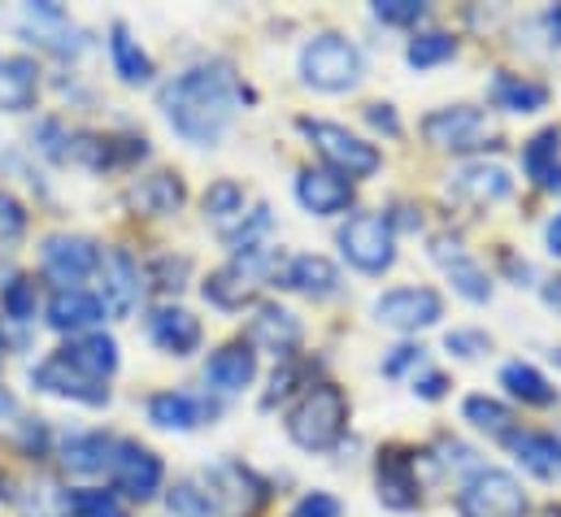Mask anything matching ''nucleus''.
I'll use <instances>...</instances> for the list:
<instances>
[{"label": "nucleus", "instance_id": "1", "mask_svg": "<svg viewBox=\"0 0 561 517\" xmlns=\"http://www.w3.org/2000/svg\"><path fill=\"white\" fill-rule=\"evenodd\" d=\"M240 88L222 66H196L161 88L165 123L179 130L187 143H218L227 123L236 118Z\"/></svg>", "mask_w": 561, "mask_h": 517}, {"label": "nucleus", "instance_id": "2", "mask_svg": "<svg viewBox=\"0 0 561 517\" xmlns=\"http://www.w3.org/2000/svg\"><path fill=\"white\" fill-rule=\"evenodd\" d=\"M344 422H348V400H344V391L331 388V383H318V388H309L291 404V413H287V435H291L300 448H309V452H327V448L340 444Z\"/></svg>", "mask_w": 561, "mask_h": 517}, {"label": "nucleus", "instance_id": "3", "mask_svg": "<svg viewBox=\"0 0 561 517\" xmlns=\"http://www.w3.org/2000/svg\"><path fill=\"white\" fill-rule=\"evenodd\" d=\"M300 74L318 92H348L362 83V53L340 35H318L300 53Z\"/></svg>", "mask_w": 561, "mask_h": 517}, {"label": "nucleus", "instance_id": "4", "mask_svg": "<svg viewBox=\"0 0 561 517\" xmlns=\"http://www.w3.org/2000/svg\"><path fill=\"white\" fill-rule=\"evenodd\" d=\"M300 130L313 139V148H318V152L331 161V170H335L340 179H370V174L383 165L379 148H375V143H366V139H357L348 127L300 118Z\"/></svg>", "mask_w": 561, "mask_h": 517}, {"label": "nucleus", "instance_id": "5", "mask_svg": "<svg viewBox=\"0 0 561 517\" xmlns=\"http://www.w3.org/2000/svg\"><path fill=\"white\" fill-rule=\"evenodd\" d=\"M275 274V257L266 249H249L244 257H236L231 265H222L218 274H209L205 283V300L218 305V309H240L249 305Z\"/></svg>", "mask_w": 561, "mask_h": 517}, {"label": "nucleus", "instance_id": "6", "mask_svg": "<svg viewBox=\"0 0 561 517\" xmlns=\"http://www.w3.org/2000/svg\"><path fill=\"white\" fill-rule=\"evenodd\" d=\"M457 514L461 517H523L527 514V496L518 487L514 474L505 470H479L461 496H457Z\"/></svg>", "mask_w": 561, "mask_h": 517}, {"label": "nucleus", "instance_id": "7", "mask_svg": "<svg viewBox=\"0 0 561 517\" xmlns=\"http://www.w3.org/2000/svg\"><path fill=\"white\" fill-rule=\"evenodd\" d=\"M340 249H344V257L353 261L357 269H366V274H383V269L397 261V235H392V222H388V218H379V214L348 218V227L340 231Z\"/></svg>", "mask_w": 561, "mask_h": 517}, {"label": "nucleus", "instance_id": "8", "mask_svg": "<svg viewBox=\"0 0 561 517\" xmlns=\"http://www.w3.org/2000/svg\"><path fill=\"white\" fill-rule=\"evenodd\" d=\"M375 318L392 331H422L444 318V300L431 287H397L375 300Z\"/></svg>", "mask_w": 561, "mask_h": 517}, {"label": "nucleus", "instance_id": "9", "mask_svg": "<svg viewBox=\"0 0 561 517\" xmlns=\"http://www.w3.org/2000/svg\"><path fill=\"white\" fill-rule=\"evenodd\" d=\"M422 135L435 143V148H453V152H474V148H488L492 143V130L488 118L470 105H453V110H439L422 123Z\"/></svg>", "mask_w": 561, "mask_h": 517}, {"label": "nucleus", "instance_id": "10", "mask_svg": "<svg viewBox=\"0 0 561 517\" xmlns=\"http://www.w3.org/2000/svg\"><path fill=\"white\" fill-rule=\"evenodd\" d=\"M110 470H114V487L131 501H152L161 492V461L144 448V444H114V457H110Z\"/></svg>", "mask_w": 561, "mask_h": 517}, {"label": "nucleus", "instance_id": "11", "mask_svg": "<svg viewBox=\"0 0 561 517\" xmlns=\"http://www.w3.org/2000/svg\"><path fill=\"white\" fill-rule=\"evenodd\" d=\"M31 383L48 395H61V400H79V404H105L110 388H101V379H88L83 370H75L66 357H48L44 366H35Z\"/></svg>", "mask_w": 561, "mask_h": 517}, {"label": "nucleus", "instance_id": "12", "mask_svg": "<svg viewBox=\"0 0 561 517\" xmlns=\"http://www.w3.org/2000/svg\"><path fill=\"white\" fill-rule=\"evenodd\" d=\"M96 265H101V249L83 235H53L44 244V269L57 283H83Z\"/></svg>", "mask_w": 561, "mask_h": 517}, {"label": "nucleus", "instance_id": "13", "mask_svg": "<svg viewBox=\"0 0 561 517\" xmlns=\"http://www.w3.org/2000/svg\"><path fill=\"white\" fill-rule=\"evenodd\" d=\"M148 335H152V344H157L161 353H170V357H187V353L201 348V322H196L187 309H179V305H161V309L148 318Z\"/></svg>", "mask_w": 561, "mask_h": 517}, {"label": "nucleus", "instance_id": "14", "mask_svg": "<svg viewBox=\"0 0 561 517\" xmlns=\"http://www.w3.org/2000/svg\"><path fill=\"white\" fill-rule=\"evenodd\" d=\"M296 200H300L309 214L327 218V214L348 209L353 187H348V179H340L335 170H300V179H296Z\"/></svg>", "mask_w": 561, "mask_h": 517}, {"label": "nucleus", "instance_id": "15", "mask_svg": "<svg viewBox=\"0 0 561 517\" xmlns=\"http://www.w3.org/2000/svg\"><path fill=\"white\" fill-rule=\"evenodd\" d=\"M431 257L444 265V274L453 278V287H457L466 300L483 305V300L492 296V283H488V274L479 269V261H470L466 253H461V244H457V240H448V235L431 240Z\"/></svg>", "mask_w": 561, "mask_h": 517}, {"label": "nucleus", "instance_id": "16", "mask_svg": "<svg viewBox=\"0 0 561 517\" xmlns=\"http://www.w3.org/2000/svg\"><path fill=\"white\" fill-rule=\"evenodd\" d=\"M375 487H379V501L388 509H414L419 505V479H414V466L405 452H379V470H375Z\"/></svg>", "mask_w": 561, "mask_h": 517}, {"label": "nucleus", "instance_id": "17", "mask_svg": "<svg viewBox=\"0 0 561 517\" xmlns=\"http://www.w3.org/2000/svg\"><path fill=\"white\" fill-rule=\"evenodd\" d=\"M510 452L531 470L536 479H561V439L549 430H510L505 435Z\"/></svg>", "mask_w": 561, "mask_h": 517}, {"label": "nucleus", "instance_id": "18", "mask_svg": "<svg viewBox=\"0 0 561 517\" xmlns=\"http://www.w3.org/2000/svg\"><path fill=\"white\" fill-rule=\"evenodd\" d=\"M105 318V300L83 291V287H61L53 300H48V322L53 331H88Z\"/></svg>", "mask_w": 561, "mask_h": 517}, {"label": "nucleus", "instance_id": "19", "mask_svg": "<svg viewBox=\"0 0 561 517\" xmlns=\"http://www.w3.org/2000/svg\"><path fill=\"white\" fill-rule=\"evenodd\" d=\"M453 192L466 196V200H474V205H492V200H505V196L514 192V179H510V170H501V165L474 161V165H461V170L453 174Z\"/></svg>", "mask_w": 561, "mask_h": 517}, {"label": "nucleus", "instance_id": "20", "mask_svg": "<svg viewBox=\"0 0 561 517\" xmlns=\"http://www.w3.org/2000/svg\"><path fill=\"white\" fill-rule=\"evenodd\" d=\"M101 265H105V305L118 318H127L136 309V300H140V265L131 261V253H123V249L105 253Z\"/></svg>", "mask_w": 561, "mask_h": 517}, {"label": "nucleus", "instance_id": "21", "mask_svg": "<svg viewBox=\"0 0 561 517\" xmlns=\"http://www.w3.org/2000/svg\"><path fill=\"white\" fill-rule=\"evenodd\" d=\"M253 375H257V353L249 344H227L205 366V379L218 391H244L253 383Z\"/></svg>", "mask_w": 561, "mask_h": 517}, {"label": "nucleus", "instance_id": "22", "mask_svg": "<svg viewBox=\"0 0 561 517\" xmlns=\"http://www.w3.org/2000/svg\"><path fill=\"white\" fill-rule=\"evenodd\" d=\"M35 92H39V70H35L31 57L0 61V110L22 114V110L35 105Z\"/></svg>", "mask_w": 561, "mask_h": 517}, {"label": "nucleus", "instance_id": "23", "mask_svg": "<svg viewBox=\"0 0 561 517\" xmlns=\"http://www.w3.org/2000/svg\"><path fill=\"white\" fill-rule=\"evenodd\" d=\"M523 170H527V179H536L540 187L561 192V130H540V135L523 148Z\"/></svg>", "mask_w": 561, "mask_h": 517}, {"label": "nucleus", "instance_id": "24", "mask_svg": "<svg viewBox=\"0 0 561 517\" xmlns=\"http://www.w3.org/2000/svg\"><path fill=\"white\" fill-rule=\"evenodd\" d=\"M61 357H66L75 370H83L88 379H101V383L118 370V344H114L110 335H83V340H75Z\"/></svg>", "mask_w": 561, "mask_h": 517}, {"label": "nucleus", "instance_id": "25", "mask_svg": "<svg viewBox=\"0 0 561 517\" xmlns=\"http://www.w3.org/2000/svg\"><path fill=\"white\" fill-rule=\"evenodd\" d=\"M283 283H287L291 291H300V296H313V300H322V296H331V291L340 287V269H335V265H331L327 257H313V253H305V257H291L287 274H283Z\"/></svg>", "mask_w": 561, "mask_h": 517}, {"label": "nucleus", "instance_id": "26", "mask_svg": "<svg viewBox=\"0 0 561 517\" xmlns=\"http://www.w3.org/2000/svg\"><path fill=\"white\" fill-rule=\"evenodd\" d=\"M492 101L510 114H536L549 105V88L536 83V79H523V74H496L492 83Z\"/></svg>", "mask_w": 561, "mask_h": 517}, {"label": "nucleus", "instance_id": "27", "mask_svg": "<svg viewBox=\"0 0 561 517\" xmlns=\"http://www.w3.org/2000/svg\"><path fill=\"white\" fill-rule=\"evenodd\" d=\"M148 417H152L161 430H196L201 417H205V409H201V400H192V395H183V391H157V395L148 400Z\"/></svg>", "mask_w": 561, "mask_h": 517}, {"label": "nucleus", "instance_id": "28", "mask_svg": "<svg viewBox=\"0 0 561 517\" xmlns=\"http://www.w3.org/2000/svg\"><path fill=\"white\" fill-rule=\"evenodd\" d=\"M253 344L271 348L275 357L291 353V348L300 344V322H296V313H287V309H262V313L253 318Z\"/></svg>", "mask_w": 561, "mask_h": 517}, {"label": "nucleus", "instance_id": "29", "mask_svg": "<svg viewBox=\"0 0 561 517\" xmlns=\"http://www.w3.org/2000/svg\"><path fill=\"white\" fill-rule=\"evenodd\" d=\"M205 218L222 231V235H236V227H244V187L222 179L205 192Z\"/></svg>", "mask_w": 561, "mask_h": 517}, {"label": "nucleus", "instance_id": "30", "mask_svg": "<svg viewBox=\"0 0 561 517\" xmlns=\"http://www.w3.org/2000/svg\"><path fill=\"white\" fill-rule=\"evenodd\" d=\"M110 57H114V70H118L123 83L140 88V83L152 79V57L140 48V39H131L127 26H114V35H110Z\"/></svg>", "mask_w": 561, "mask_h": 517}, {"label": "nucleus", "instance_id": "31", "mask_svg": "<svg viewBox=\"0 0 561 517\" xmlns=\"http://www.w3.org/2000/svg\"><path fill=\"white\" fill-rule=\"evenodd\" d=\"M501 383H505V391H510L514 400H523V404H553V400H558L553 383H549L536 366H523V361H510V366L501 370Z\"/></svg>", "mask_w": 561, "mask_h": 517}, {"label": "nucleus", "instance_id": "32", "mask_svg": "<svg viewBox=\"0 0 561 517\" xmlns=\"http://www.w3.org/2000/svg\"><path fill=\"white\" fill-rule=\"evenodd\" d=\"M136 205H140L144 214H174L179 205H183V183H179V174H152V179H144L140 187H136Z\"/></svg>", "mask_w": 561, "mask_h": 517}, {"label": "nucleus", "instance_id": "33", "mask_svg": "<svg viewBox=\"0 0 561 517\" xmlns=\"http://www.w3.org/2000/svg\"><path fill=\"white\" fill-rule=\"evenodd\" d=\"M466 422H474L479 430L501 435V439L514 430V413H510L501 400H488V395H470V400H466Z\"/></svg>", "mask_w": 561, "mask_h": 517}, {"label": "nucleus", "instance_id": "34", "mask_svg": "<svg viewBox=\"0 0 561 517\" xmlns=\"http://www.w3.org/2000/svg\"><path fill=\"white\" fill-rule=\"evenodd\" d=\"M110 452H114V444L105 435H79L66 444V466L70 470H105Z\"/></svg>", "mask_w": 561, "mask_h": 517}, {"label": "nucleus", "instance_id": "35", "mask_svg": "<svg viewBox=\"0 0 561 517\" xmlns=\"http://www.w3.org/2000/svg\"><path fill=\"white\" fill-rule=\"evenodd\" d=\"M66 514L70 517H127L123 505H118L110 492H92V487L70 492V496H66Z\"/></svg>", "mask_w": 561, "mask_h": 517}, {"label": "nucleus", "instance_id": "36", "mask_svg": "<svg viewBox=\"0 0 561 517\" xmlns=\"http://www.w3.org/2000/svg\"><path fill=\"white\" fill-rule=\"evenodd\" d=\"M453 53H457V39H453V35L431 31V35H419V39L410 44V66H414V70H426V66L448 61Z\"/></svg>", "mask_w": 561, "mask_h": 517}, {"label": "nucleus", "instance_id": "37", "mask_svg": "<svg viewBox=\"0 0 561 517\" xmlns=\"http://www.w3.org/2000/svg\"><path fill=\"white\" fill-rule=\"evenodd\" d=\"M170 514L174 517H214V501H209V492H196V487H174L170 492Z\"/></svg>", "mask_w": 561, "mask_h": 517}, {"label": "nucleus", "instance_id": "38", "mask_svg": "<svg viewBox=\"0 0 561 517\" xmlns=\"http://www.w3.org/2000/svg\"><path fill=\"white\" fill-rule=\"evenodd\" d=\"M4 313L9 318H18V322H26V318H35V283L31 278H13L9 287H4Z\"/></svg>", "mask_w": 561, "mask_h": 517}, {"label": "nucleus", "instance_id": "39", "mask_svg": "<svg viewBox=\"0 0 561 517\" xmlns=\"http://www.w3.org/2000/svg\"><path fill=\"white\" fill-rule=\"evenodd\" d=\"M22 231H26V209L9 192H0V249H13Z\"/></svg>", "mask_w": 561, "mask_h": 517}, {"label": "nucleus", "instance_id": "40", "mask_svg": "<svg viewBox=\"0 0 561 517\" xmlns=\"http://www.w3.org/2000/svg\"><path fill=\"white\" fill-rule=\"evenodd\" d=\"M422 13H426L422 0H379L375 4V18H383L392 26H410V22H419Z\"/></svg>", "mask_w": 561, "mask_h": 517}, {"label": "nucleus", "instance_id": "41", "mask_svg": "<svg viewBox=\"0 0 561 517\" xmlns=\"http://www.w3.org/2000/svg\"><path fill=\"white\" fill-rule=\"evenodd\" d=\"M291 517H344V509H340V501H335V496L313 492V496H305V501L291 509Z\"/></svg>", "mask_w": 561, "mask_h": 517}, {"label": "nucleus", "instance_id": "42", "mask_svg": "<svg viewBox=\"0 0 561 517\" xmlns=\"http://www.w3.org/2000/svg\"><path fill=\"white\" fill-rule=\"evenodd\" d=\"M448 348L457 357H479V353H488V335H479V331H453L448 335Z\"/></svg>", "mask_w": 561, "mask_h": 517}, {"label": "nucleus", "instance_id": "43", "mask_svg": "<svg viewBox=\"0 0 561 517\" xmlns=\"http://www.w3.org/2000/svg\"><path fill=\"white\" fill-rule=\"evenodd\" d=\"M370 123L379 130H388V135H401V123H397V114H392V105H375L370 114H366Z\"/></svg>", "mask_w": 561, "mask_h": 517}, {"label": "nucleus", "instance_id": "44", "mask_svg": "<svg viewBox=\"0 0 561 517\" xmlns=\"http://www.w3.org/2000/svg\"><path fill=\"white\" fill-rule=\"evenodd\" d=\"M444 388H448V379H444V375H422L414 391H419L422 400H439V395H444Z\"/></svg>", "mask_w": 561, "mask_h": 517}, {"label": "nucleus", "instance_id": "45", "mask_svg": "<svg viewBox=\"0 0 561 517\" xmlns=\"http://www.w3.org/2000/svg\"><path fill=\"white\" fill-rule=\"evenodd\" d=\"M410 361H419V348H410V344H405V348H397V357H392L383 370H388V375H401Z\"/></svg>", "mask_w": 561, "mask_h": 517}, {"label": "nucleus", "instance_id": "46", "mask_svg": "<svg viewBox=\"0 0 561 517\" xmlns=\"http://www.w3.org/2000/svg\"><path fill=\"white\" fill-rule=\"evenodd\" d=\"M549 253H553V257H561V214L549 222Z\"/></svg>", "mask_w": 561, "mask_h": 517}, {"label": "nucleus", "instance_id": "47", "mask_svg": "<svg viewBox=\"0 0 561 517\" xmlns=\"http://www.w3.org/2000/svg\"><path fill=\"white\" fill-rule=\"evenodd\" d=\"M545 296H549V305H553V309H561V278L549 283V291H545Z\"/></svg>", "mask_w": 561, "mask_h": 517}, {"label": "nucleus", "instance_id": "48", "mask_svg": "<svg viewBox=\"0 0 561 517\" xmlns=\"http://www.w3.org/2000/svg\"><path fill=\"white\" fill-rule=\"evenodd\" d=\"M549 31H553V39H561V9L549 13Z\"/></svg>", "mask_w": 561, "mask_h": 517}, {"label": "nucleus", "instance_id": "49", "mask_svg": "<svg viewBox=\"0 0 561 517\" xmlns=\"http://www.w3.org/2000/svg\"><path fill=\"white\" fill-rule=\"evenodd\" d=\"M545 517H561V509H545Z\"/></svg>", "mask_w": 561, "mask_h": 517}]
</instances>
